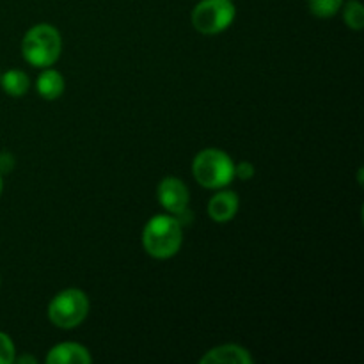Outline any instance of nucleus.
Instances as JSON below:
<instances>
[{"label": "nucleus", "mask_w": 364, "mask_h": 364, "mask_svg": "<svg viewBox=\"0 0 364 364\" xmlns=\"http://www.w3.org/2000/svg\"><path fill=\"white\" fill-rule=\"evenodd\" d=\"M183 230L180 220L171 215H155L142 231V245L146 252L156 259L173 258L181 247Z\"/></svg>", "instance_id": "obj_1"}, {"label": "nucleus", "mask_w": 364, "mask_h": 364, "mask_svg": "<svg viewBox=\"0 0 364 364\" xmlns=\"http://www.w3.org/2000/svg\"><path fill=\"white\" fill-rule=\"evenodd\" d=\"M63 41L55 27L39 23L25 34L21 41V55L36 68H50L60 55Z\"/></svg>", "instance_id": "obj_2"}, {"label": "nucleus", "mask_w": 364, "mask_h": 364, "mask_svg": "<svg viewBox=\"0 0 364 364\" xmlns=\"http://www.w3.org/2000/svg\"><path fill=\"white\" fill-rule=\"evenodd\" d=\"M192 174L199 185L206 188H223L235 178V164L223 149L208 148L196 155Z\"/></svg>", "instance_id": "obj_3"}, {"label": "nucleus", "mask_w": 364, "mask_h": 364, "mask_svg": "<svg viewBox=\"0 0 364 364\" xmlns=\"http://www.w3.org/2000/svg\"><path fill=\"white\" fill-rule=\"evenodd\" d=\"M89 313L87 295L77 288L59 291L48 304V318L60 329H73L80 326Z\"/></svg>", "instance_id": "obj_4"}, {"label": "nucleus", "mask_w": 364, "mask_h": 364, "mask_svg": "<svg viewBox=\"0 0 364 364\" xmlns=\"http://www.w3.org/2000/svg\"><path fill=\"white\" fill-rule=\"evenodd\" d=\"M237 7L233 0H201L192 11V25L201 34H219L235 20Z\"/></svg>", "instance_id": "obj_5"}, {"label": "nucleus", "mask_w": 364, "mask_h": 364, "mask_svg": "<svg viewBox=\"0 0 364 364\" xmlns=\"http://www.w3.org/2000/svg\"><path fill=\"white\" fill-rule=\"evenodd\" d=\"M159 201L169 213L181 215L188 206L187 185L174 176L164 178L159 185Z\"/></svg>", "instance_id": "obj_6"}, {"label": "nucleus", "mask_w": 364, "mask_h": 364, "mask_svg": "<svg viewBox=\"0 0 364 364\" xmlns=\"http://www.w3.org/2000/svg\"><path fill=\"white\" fill-rule=\"evenodd\" d=\"M252 355L240 345H220L201 358V364H249Z\"/></svg>", "instance_id": "obj_7"}, {"label": "nucleus", "mask_w": 364, "mask_h": 364, "mask_svg": "<svg viewBox=\"0 0 364 364\" xmlns=\"http://www.w3.org/2000/svg\"><path fill=\"white\" fill-rule=\"evenodd\" d=\"M238 206H240V199H238L235 192H217L208 201V215L215 223H228V220H231L237 215Z\"/></svg>", "instance_id": "obj_8"}, {"label": "nucleus", "mask_w": 364, "mask_h": 364, "mask_svg": "<svg viewBox=\"0 0 364 364\" xmlns=\"http://www.w3.org/2000/svg\"><path fill=\"white\" fill-rule=\"evenodd\" d=\"M48 364H89L91 354L87 348L78 343H60L55 345L46 355Z\"/></svg>", "instance_id": "obj_9"}, {"label": "nucleus", "mask_w": 364, "mask_h": 364, "mask_svg": "<svg viewBox=\"0 0 364 364\" xmlns=\"http://www.w3.org/2000/svg\"><path fill=\"white\" fill-rule=\"evenodd\" d=\"M38 92L41 95V98L45 100H57L64 92V78L59 71L50 70V68H45L41 75L38 78Z\"/></svg>", "instance_id": "obj_10"}, {"label": "nucleus", "mask_w": 364, "mask_h": 364, "mask_svg": "<svg viewBox=\"0 0 364 364\" xmlns=\"http://www.w3.org/2000/svg\"><path fill=\"white\" fill-rule=\"evenodd\" d=\"M0 84L2 89L13 98H20L31 87V80H28L27 73L20 70H9L4 75H0Z\"/></svg>", "instance_id": "obj_11"}, {"label": "nucleus", "mask_w": 364, "mask_h": 364, "mask_svg": "<svg viewBox=\"0 0 364 364\" xmlns=\"http://www.w3.org/2000/svg\"><path fill=\"white\" fill-rule=\"evenodd\" d=\"M343 20L352 31H361L364 27V7L359 0H350V2L345 4Z\"/></svg>", "instance_id": "obj_12"}, {"label": "nucleus", "mask_w": 364, "mask_h": 364, "mask_svg": "<svg viewBox=\"0 0 364 364\" xmlns=\"http://www.w3.org/2000/svg\"><path fill=\"white\" fill-rule=\"evenodd\" d=\"M343 6V0H308V7L316 18H331Z\"/></svg>", "instance_id": "obj_13"}, {"label": "nucleus", "mask_w": 364, "mask_h": 364, "mask_svg": "<svg viewBox=\"0 0 364 364\" xmlns=\"http://www.w3.org/2000/svg\"><path fill=\"white\" fill-rule=\"evenodd\" d=\"M14 343L6 333L0 331V364H11L14 363Z\"/></svg>", "instance_id": "obj_14"}, {"label": "nucleus", "mask_w": 364, "mask_h": 364, "mask_svg": "<svg viewBox=\"0 0 364 364\" xmlns=\"http://www.w3.org/2000/svg\"><path fill=\"white\" fill-rule=\"evenodd\" d=\"M235 176H238L240 180H251L255 176V166L251 162H247V160L237 164L235 166Z\"/></svg>", "instance_id": "obj_15"}, {"label": "nucleus", "mask_w": 364, "mask_h": 364, "mask_svg": "<svg viewBox=\"0 0 364 364\" xmlns=\"http://www.w3.org/2000/svg\"><path fill=\"white\" fill-rule=\"evenodd\" d=\"M14 167V156L9 151L0 153V174L11 173Z\"/></svg>", "instance_id": "obj_16"}, {"label": "nucleus", "mask_w": 364, "mask_h": 364, "mask_svg": "<svg viewBox=\"0 0 364 364\" xmlns=\"http://www.w3.org/2000/svg\"><path fill=\"white\" fill-rule=\"evenodd\" d=\"M14 363H20V364L31 363V364H36V359L34 358H27V355H25V358H14Z\"/></svg>", "instance_id": "obj_17"}, {"label": "nucleus", "mask_w": 364, "mask_h": 364, "mask_svg": "<svg viewBox=\"0 0 364 364\" xmlns=\"http://www.w3.org/2000/svg\"><path fill=\"white\" fill-rule=\"evenodd\" d=\"M2 188H4V181H2V174H0V194H2Z\"/></svg>", "instance_id": "obj_18"}]
</instances>
